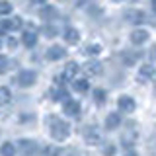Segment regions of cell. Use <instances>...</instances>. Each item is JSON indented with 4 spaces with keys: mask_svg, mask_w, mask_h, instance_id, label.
I'll use <instances>...</instances> for the list:
<instances>
[{
    "mask_svg": "<svg viewBox=\"0 0 156 156\" xmlns=\"http://www.w3.org/2000/svg\"><path fill=\"white\" fill-rule=\"evenodd\" d=\"M115 154V146L113 144H105L104 146V156H113Z\"/></svg>",
    "mask_w": 156,
    "mask_h": 156,
    "instance_id": "4316f807",
    "label": "cell"
},
{
    "mask_svg": "<svg viewBox=\"0 0 156 156\" xmlns=\"http://www.w3.org/2000/svg\"><path fill=\"white\" fill-rule=\"evenodd\" d=\"M94 101L98 105L105 104V90H101V88H98V90H94Z\"/></svg>",
    "mask_w": 156,
    "mask_h": 156,
    "instance_id": "7402d4cb",
    "label": "cell"
},
{
    "mask_svg": "<svg viewBox=\"0 0 156 156\" xmlns=\"http://www.w3.org/2000/svg\"><path fill=\"white\" fill-rule=\"evenodd\" d=\"M113 2H121V0H113Z\"/></svg>",
    "mask_w": 156,
    "mask_h": 156,
    "instance_id": "836d02e7",
    "label": "cell"
},
{
    "mask_svg": "<svg viewBox=\"0 0 156 156\" xmlns=\"http://www.w3.org/2000/svg\"><path fill=\"white\" fill-rule=\"evenodd\" d=\"M72 86H74V90H76V92H80V94L88 92V80H82V78L78 80V78H74V84H72Z\"/></svg>",
    "mask_w": 156,
    "mask_h": 156,
    "instance_id": "ffe728a7",
    "label": "cell"
},
{
    "mask_svg": "<svg viewBox=\"0 0 156 156\" xmlns=\"http://www.w3.org/2000/svg\"><path fill=\"white\" fill-rule=\"evenodd\" d=\"M43 33H45V37H55L58 31H57L55 26H45V27H43Z\"/></svg>",
    "mask_w": 156,
    "mask_h": 156,
    "instance_id": "d4e9b609",
    "label": "cell"
},
{
    "mask_svg": "<svg viewBox=\"0 0 156 156\" xmlns=\"http://www.w3.org/2000/svg\"><path fill=\"white\" fill-rule=\"evenodd\" d=\"M78 74V65L76 62H68L65 66V72H62V78H66V80H74Z\"/></svg>",
    "mask_w": 156,
    "mask_h": 156,
    "instance_id": "4fadbf2b",
    "label": "cell"
},
{
    "mask_svg": "<svg viewBox=\"0 0 156 156\" xmlns=\"http://www.w3.org/2000/svg\"><path fill=\"white\" fill-rule=\"evenodd\" d=\"M100 51H101V47L98 45V43H90V45H86L84 49H82V53H84V55H98Z\"/></svg>",
    "mask_w": 156,
    "mask_h": 156,
    "instance_id": "44dd1931",
    "label": "cell"
},
{
    "mask_svg": "<svg viewBox=\"0 0 156 156\" xmlns=\"http://www.w3.org/2000/svg\"><path fill=\"white\" fill-rule=\"evenodd\" d=\"M35 80H37V74L33 70H22L16 76V80H14V82H16L18 86H22V88H29V86L35 84Z\"/></svg>",
    "mask_w": 156,
    "mask_h": 156,
    "instance_id": "7a4b0ae2",
    "label": "cell"
},
{
    "mask_svg": "<svg viewBox=\"0 0 156 156\" xmlns=\"http://www.w3.org/2000/svg\"><path fill=\"white\" fill-rule=\"evenodd\" d=\"M62 111L70 117H76V115H80V104L76 100H65L62 101Z\"/></svg>",
    "mask_w": 156,
    "mask_h": 156,
    "instance_id": "3957f363",
    "label": "cell"
},
{
    "mask_svg": "<svg viewBox=\"0 0 156 156\" xmlns=\"http://www.w3.org/2000/svg\"><path fill=\"white\" fill-rule=\"evenodd\" d=\"M146 39H148V33H146L144 29H135V31H131V43H135V45H143Z\"/></svg>",
    "mask_w": 156,
    "mask_h": 156,
    "instance_id": "30bf717a",
    "label": "cell"
},
{
    "mask_svg": "<svg viewBox=\"0 0 156 156\" xmlns=\"http://www.w3.org/2000/svg\"><path fill=\"white\" fill-rule=\"evenodd\" d=\"M57 8H53V6H45V8H41V12H39V16H41L43 20H55L57 18Z\"/></svg>",
    "mask_w": 156,
    "mask_h": 156,
    "instance_id": "2e32d148",
    "label": "cell"
},
{
    "mask_svg": "<svg viewBox=\"0 0 156 156\" xmlns=\"http://www.w3.org/2000/svg\"><path fill=\"white\" fill-rule=\"evenodd\" d=\"M154 88H156V82H154Z\"/></svg>",
    "mask_w": 156,
    "mask_h": 156,
    "instance_id": "e575fe53",
    "label": "cell"
},
{
    "mask_svg": "<svg viewBox=\"0 0 156 156\" xmlns=\"http://www.w3.org/2000/svg\"><path fill=\"white\" fill-rule=\"evenodd\" d=\"M154 76H156V68L152 65H143L140 66V70H139V80L140 82H148V80H152Z\"/></svg>",
    "mask_w": 156,
    "mask_h": 156,
    "instance_id": "8992f818",
    "label": "cell"
},
{
    "mask_svg": "<svg viewBox=\"0 0 156 156\" xmlns=\"http://www.w3.org/2000/svg\"><path fill=\"white\" fill-rule=\"evenodd\" d=\"M8 14H12V4L6 0H0V16H8Z\"/></svg>",
    "mask_w": 156,
    "mask_h": 156,
    "instance_id": "603a6c76",
    "label": "cell"
},
{
    "mask_svg": "<svg viewBox=\"0 0 156 156\" xmlns=\"http://www.w3.org/2000/svg\"><path fill=\"white\" fill-rule=\"evenodd\" d=\"M51 96H53V100H55V101H65V100H68V92L65 90V88H57V90H53Z\"/></svg>",
    "mask_w": 156,
    "mask_h": 156,
    "instance_id": "e0dca14e",
    "label": "cell"
},
{
    "mask_svg": "<svg viewBox=\"0 0 156 156\" xmlns=\"http://www.w3.org/2000/svg\"><path fill=\"white\" fill-rule=\"evenodd\" d=\"M117 105H119L121 111H127V113H131V111H135V100L131 96H121L119 101H117Z\"/></svg>",
    "mask_w": 156,
    "mask_h": 156,
    "instance_id": "ba28073f",
    "label": "cell"
},
{
    "mask_svg": "<svg viewBox=\"0 0 156 156\" xmlns=\"http://www.w3.org/2000/svg\"><path fill=\"white\" fill-rule=\"evenodd\" d=\"M101 70H104V66H101V62H98V61H88L84 65V72L88 76H100Z\"/></svg>",
    "mask_w": 156,
    "mask_h": 156,
    "instance_id": "52a82bcc",
    "label": "cell"
},
{
    "mask_svg": "<svg viewBox=\"0 0 156 156\" xmlns=\"http://www.w3.org/2000/svg\"><path fill=\"white\" fill-rule=\"evenodd\" d=\"M65 53H66L65 47L53 45V47H49V51H47V58H49V61H58V58L65 57Z\"/></svg>",
    "mask_w": 156,
    "mask_h": 156,
    "instance_id": "9c48e42d",
    "label": "cell"
},
{
    "mask_svg": "<svg viewBox=\"0 0 156 156\" xmlns=\"http://www.w3.org/2000/svg\"><path fill=\"white\" fill-rule=\"evenodd\" d=\"M150 57H152V58H154V61H156V45H154L152 49H150Z\"/></svg>",
    "mask_w": 156,
    "mask_h": 156,
    "instance_id": "f546056e",
    "label": "cell"
},
{
    "mask_svg": "<svg viewBox=\"0 0 156 156\" xmlns=\"http://www.w3.org/2000/svg\"><path fill=\"white\" fill-rule=\"evenodd\" d=\"M10 100H12V92H10V88L0 86V105H6Z\"/></svg>",
    "mask_w": 156,
    "mask_h": 156,
    "instance_id": "d6986e66",
    "label": "cell"
},
{
    "mask_svg": "<svg viewBox=\"0 0 156 156\" xmlns=\"http://www.w3.org/2000/svg\"><path fill=\"white\" fill-rule=\"evenodd\" d=\"M152 10L156 12V0H152Z\"/></svg>",
    "mask_w": 156,
    "mask_h": 156,
    "instance_id": "1f68e13d",
    "label": "cell"
},
{
    "mask_svg": "<svg viewBox=\"0 0 156 156\" xmlns=\"http://www.w3.org/2000/svg\"><path fill=\"white\" fill-rule=\"evenodd\" d=\"M62 37H65V41L66 43H76L78 39H80V33H78V29H74V27H66L65 29V33H62Z\"/></svg>",
    "mask_w": 156,
    "mask_h": 156,
    "instance_id": "7c38bea8",
    "label": "cell"
},
{
    "mask_svg": "<svg viewBox=\"0 0 156 156\" xmlns=\"http://www.w3.org/2000/svg\"><path fill=\"white\" fill-rule=\"evenodd\" d=\"M123 61H125V65H127V66H131V65H135L136 55H135V53H129V55L125 53V55H123Z\"/></svg>",
    "mask_w": 156,
    "mask_h": 156,
    "instance_id": "484cf974",
    "label": "cell"
},
{
    "mask_svg": "<svg viewBox=\"0 0 156 156\" xmlns=\"http://www.w3.org/2000/svg\"><path fill=\"white\" fill-rule=\"evenodd\" d=\"M8 68H10V58L0 55V74H4V72H6Z\"/></svg>",
    "mask_w": 156,
    "mask_h": 156,
    "instance_id": "cb8c5ba5",
    "label": "cell"
},
{
    "mask_svg": "<svg viewBox=\"0 0 156 156\" xmlns=\"http://www.w3.org/2000/svg\"><path fill=\"white\" fill-rule=\"evenodd\" d=\"M47 125H49V131H51V136L55 140H65L68 135H70V125L61 121L58 117H49L47 119Z\"/></svg>",
    "mask_w": 156,
    "mask_h": 156,
    "instance_id": "6da1fadb",
    "label": "cell"
},
{
    "mask_svg": "<svg viewBox=\"0 0 156 156\" xmlns=\"http://www.w3.org/2000/svg\"><path fill=\"white\" fill-rule=\"evenodd\" d=\"M8 26H10V29H18V27H22V20H20V18H14L12 22H8Z\"/></svg>",
    "mask_w": 156,
    "mask_h": 156,
    "instance_id": "83f0119b",
    "label": "cell"
},
{
    "mask_svg": "<svg viewBox=\"0 0 156 156\" xmlns=\"http://www.w3.org/2000/svg\"><path fill=\"white\" fill-rule=\"evenodd\" d=\"M84 139H86L88 144H100L101 143V135H100V131H98L96 127H86Z\"/></svg>",
    "mask_w": 156,
    "mask_h": 156,
    "instance_id": "277c9868",
    "label": "cell"
},
{
    "mask_svg": "<svg viewBox=\"0 0 156 156\" xmlns=\"http://www.w3.org/2000/svg\"><path fill=\"white\" fill-rule=\"evenodd\" d=\"M18 146H20V150L26 152V154H33V152H35V148H37L35 140H29V139H22L18 143Z\"/></svg>",
    "mask_w": 156,
    "mask_h": 156,
    "instance_id": "8fae6325",
    "label": "cell"
},
{
    "mask_svg": "<svg viewBox=\"0 0 156 156\" xmlns=\"http://www.w3.org/2000/svg\"><path fill=\"white\" fill-rule=\"evenodd\" d=\"M144 18L146 16H144L143 10H127V12H125V20L129 23H135V26H136V23H143Z\"/></svg>",
    "mask_w": 156,
    "mask_h": 156,
    "instance_id": "5b68a950",
    "label": "cell"
},
{
    "mask_svg": "<svg viewBox=\"0 0 156 156\" xmlns=\"http://www.w3.org/2000/svg\"><path fill=\"white\" fill-rule=\"evenodd\" d=\"M121 125V115L119 113H109L105 117V127L107 129H117Z\"/></svg>",
    "mask_w": 156,
    "mask_h": 156,
    "instance_id": "5bb4252c",
    "label": "cell"
},
{
    "mask_svg": "<svg viewBox=\"0 0 156 156\" xmlns=\"http://www.w3.org/2000/svg\"><path fill=\"white\" fill-rule=\"evenodd\" d=\"M31 2H35V4H45L47 0H31Z\"/></svg>",
    "mask_w": 156,
    "mask_h": 156,
    "instance_id": "4dcf8cb0",
    "label": "cell"
},
{
    "mask_svg": "<svg viewBox=\"0 0 156 156\" xmlns=\"http://www.w3.org/2000/svg\"><path fill=\"white\" fill-rule=\"evenodd\" d=\"M22 43H23L26 47H33V45L37 43V33H35V31H26V33L22 35Z\"/></svg>",
    "mask_w": 156,
    "mask_h": 156,
    "instance_id": "9a60e30c",
    "label": "cell"
},
{
    "mask_svg": "<svg viewBox=\"0 0 156 156\" xmlns=\"http://www.w3.org/2000/svg\"><path fill=\"white\" fill-rule=\"evenodd\" d=\"M125 156H136V154H133V152H129V154H125Z\"/></svg>",
    "mask_w": 156,
    "mask_h": 156,
    "instance_id": "d6a6232c",
    "label": "cell"
},
{
    "mask_svg": "<svg viewBox=\"0 0 156 156\" xmlns=\"http://www.w3.org/2000/svg\"><path fill=\"white\" fill-rule=\"evenodd\" d=\"M0 156H16V146L12 143H4L0 146Z\"/></svg>",
    "mask_w": 156,
    "mask_h": 156,
    "instance_id": "ac0fdd59",
    "label": "cell"
},
{
    "mask_svg": "<svg viewBox=\"0 0 156 156\" xmlns=\"http://www.w3.org/2000/svg\"><path fill=\"white\" fill-rule=\"evenodd\" d=\"M10 29V26H8V22H0V33H6Z\"/></svg>",
    "mask_w": 156,
    "mask_h": 156,
    "instance_id": "f1b7e54d",
    "label": "cell"
}]
</instances>
